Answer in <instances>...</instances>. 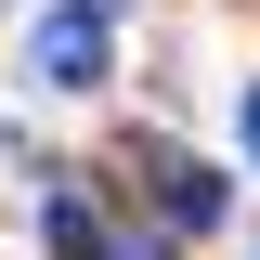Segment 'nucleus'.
Listing matches in <instances>:
<instances>
[{
    "instance_id": "obj_1",
    "label": "nucleus",
    "mask_w": 260,
    "mask_h": 260,
    "mask_svg": "<svg viewBox=\"0 0 260 260\" xmlns=\"http://www.w3.org/2000/svg\"><path fill=\"white\" fill-rule=\"evenodd\" d=\"M104 26H117V13L52 0V13H39V78H52V91H91V78H104Z\"/></svg>"
},
{
    "instance_id": "obj_2",
    "label": "nucleus",
    "mask_w": 260,
    "mask_h": 260,
    "mask_svg": "<svg viewBox=\"0 0 260 260\" xmlns=\"http://www.w3.org/2000/svg\"><path fill=\"white\" fill-rule=\"evenodd\" d=\"M130 169H143V182L169 195V221H182V234H208V221H221V169H195V156H169V143H156V156H130Z\"/></svg>"
},
{
    "instance_id": "obj_3",
    "label": "nucleus",
    "mask_w": 260,
    "mask_h": 260,
    "mask_svg": "<svg viewBox=\"0 0 260 260\" xmlns=\"http://www.w3.org/2000/svg\"><path fill=\"white\" fill-rule=\"evenodd\" d=\"M39 234H52V260H104V221H91V195H52V208H39Z\"/></svg>"
},
{
    "instance_id": "obj_4",
    "label": "nucleus",
    "mask_w": 260,
    "mask_h": 260,
    "mask_svg": "<svg viewBox=\"0 0 260 260\" xmlns=\"http://www.w3.org/2000/svg\"><path fill=\"white\" fill-rule=\"evenodd\" d=\"M104 260H169V247H156V234H130V247H104Z\"/></svg>"
},
{
    "instance_id": "obj_5",
    "label": "nucleus",
    "mask_w": 260,
    "mask_h": 260,
    "mask_svg": "<svg viewBox=\"0 0 260 260\" xmlns=\"http://www.w3.org/2000/svg\"><path fill=\"white\" fill-rule=\"evenodd\" d=\"M234 117H247V156H260V78H247V104H234Z\"/></svg>"
},
{
    "instance_id": "obj_6",
    "label": "nucleus",
    "mask_w": 260,
    "mask_h": 260,
    "mask_svg": "<svg viewBox=\"0 0 260 260\" xmlns=\"http://www.w3.org/2000/svg\"><path fill=\"white\" fill-rule=\"evenodd\" d=\"M91 13H130V0H91Z\"/></svg>"
}]
</instances>
